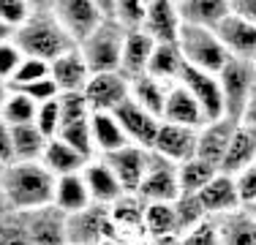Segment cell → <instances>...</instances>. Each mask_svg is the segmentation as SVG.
Listing matches in <instances>:
<instances>
[{"label":"cell","instance_id":"1","mask_svg":"<svg viewBox=\"0 0 256 245\" xmlns=\"http://www.w3.org/2000/svg\"><path fill=\"white\" fill-rule=\"evenodd\" d=\"M0 191L8 202V210L30 212L36 207L52 204L54 177L41 161H14L0 169Z\"/></svg>","mask_w":256,"mask_h":245},{"label":"cell","instance_id":"2","mask_svg":"<svg viewBox=\"0 0 256 245\" xmlns=\"http://www.w3.org/2000/svg\"><path fill=\"white\" fill-rule=\"evenodd\" d=\"M14 44L25 58H38L44 63H52L68 49H74L76 41L66 33V28L58 22L52 11H33L28 22L14 30Z\"/></svg>","mask_w":256,"mask_h":245},{"label":"cell","instance_id":"3","mask_svg":"<svg viewBox=\"0 0 256 245\" xmlns=\"http://www.w3.org/2000/svg\"><path fill=\"white\" fill-rule=\"evenodd\" d=\"M123 41L126 30L118 22L104 20L88 38L79 41V52H82L84 63H88L90 74L101 71H120V54H123Z\"/></svg>","mask_w":256,"mask_h":245},{"label":"cell","instance_id":"4","mask_svg":"<svg viewBox=\"0 0 256 245\" xmlns=\"http://www.w3.org/2000/svg\"><path fill=\"white\" fill-rule=\"evenodd\" d=\"M178 46H180V52H182V58H186L188 66L210 71V74H218L224 68V63L229 60V54H226V49H224V44L218 41L216 30H210V28L182 24Z\"/></svg>","mask_w":256,"mask_h":245},{"label":"cell","instance_id":"5","mask_svg":"<svg viewBox=\"0 0 256 245\" xmlns=\"http://www.w3.org/2000/svg\"><path fill=\"white\" fill-rule=\"evenodd\" d=\"M218 84H221V96H224V118L242 120V109L251 98V90L256 88L254 60L229 58L224 63V68L218 71Z\"/></svg>","mask_w":256,"mask_h":245},{"label":"cell","instance_id":"6","mask_svg":"<svg viewBox=\"0 0 256 245\" xmlns=\"http://www.w3.org/2000/svg\"><path fill=\"white\" fill-rule=\"evenodd\" d=\"M66 237L68 245H101L114 237V224L109 216V204H88L84 210L68 216L66 220Z\"/></svg>","mask_w":256,"mask_h":245},{"label":"cell","instance_id":"7","mask_svg":"<svg viewBox=\"0 0 256 245\" xmlns=\"http://www.w3.org/2000/svg\"><path fill=\"white\" fill-rule=\"evenodd\" d=\"M178 82L194 96V101L199 104L207 122L224 118V96H221V84H218V74L194 68V66L186 63Z\"/></svg>","mask_w":256,"mask_h":245},{"label":"cell","instance_id":"8","mask_svg":"<svg viewBox=\"0 0 256 245\" xmlns=\"http://www.w3.org/2000/svg\"><path fill=\"white\" fill-rule=\"evenodd\" d=\"M82 93L93 112H114L120 104L131 98V82L120 71H101L88 79Z\"/></svg>","mask_w":256,"mask_h":245},{"label":"cell","instance_id":"9","mask_svg":"<svg viewBox=\"0 0 256 245\" xmlns=\"http://www.w3.org/2000/svg\"><path fill=\"white\" fill-rule=\"evenodd\" d=\"M150 156L153 150H144L139 144H126L120 150L109 152V156H101L104 161L109 164V169L114 172L118 182L123 186L126 194H136L139 186H142L144 174H148V166H150Z\"/></svg>","mask_w":256,"mask_h":245},{"label":"cell","instance_id":"10","mask_svg":"<svg viewBox=\"0 0 256 245\" xmlns=\"http://www.w3.org/2000/svg\"><path fill=\"white\" fill-rule=\"evenodd\" d=\"M52 14L58 16V22L63 24L66 33H68L76 44L82 38H88V36L104 22L101 11L96 8L93 0H54Z\"/></svg>","mask_w":256,"mask_h":245},{"label":"cell","instance_id":"11","mask_svg":"<svg viewBox=\"0 0 256 245\" xmlns=\"http://www.w3.org/2000/svg\"><path fill=\"white\" fill-rule=\"evenodd\" d=\"M144 204L148 202L142 199L139 194H123L118 202L109 204V216H112V224H114V237L120 240L136 245L144 237Z\"/></svg>","mask_w":256,"mask_h":245},{"label":"cell","instance_id":"12","mask_svg":"<svg viewBox=\"0 0 256 245\" xmlns=\"http://www.w3.org/2000/svg\"><path fill=\"white\" fill-rule=\"evenodd\" d=\"M139 196L144 202H174L180 196V180H178V164L166 161L161 156H150V166L144 174Z\"/></svg>","mask_w":256,"mask_h":245},{"label":"cell","instance_id":"13","mask_svg":"<svg viewBox=\"0 0 256 245\" xmlns=\"http://www.w3.org/2000/svg\"><path fill=\"white\" fill-rule=\"evenodd\" d=\"M114 118L120 120L128 142L144 147V150H153L158 128H161V118H156V114H150L148 109H142L134 98H128V101H123L118 109H114Z\"/></svg>","mask_w":256,"mask_h":245},{"label":"cell","instance_id":"14","mask_svg":"<svg viewBox=\"0 0 256 245\" xmlns=\"http://www.w3.org/2000/svg\"><path fill=\"white\" fill-rule=\"evenodd\" d=\"M196 131L199 128L188 126H174V122H164L158 128V136L153 142V152L172 164H182L188 158L196 156Z\"/></svg>","mask_w":256,"mask_h":245},{"label":"cell","instance_id":"15","mask_svg":"<svg viewBox=\"0 0 256 245\" xmlns=\"http://www.w3.org/2000/svg\"><path fill=\"white\" fill-rule=\"evenodd\" d=\"M196 196H199V202H202L204 212L210 218L229 216V212H234L242 207L240 191H237V180L232 174H226V172H218Z\"/></svg>","mask_w":256,"mask_h":245},{"label":"cell","instance_id":"16","mask_svg":"<svg viewBox=\"0 0 256 245\" xmlns=\"http://www.w3.org/2000/svg\"><path fill=\"white\" fill-rule=\"evenodd\" d=\"M30 237H33V245H68V237H66V216L60 207L54 204H44L36 207V210L25 212Z\"/></svg>","mask_w":256,"mask_h":245},{"label":"cell","instance_id":"17","mask_svg":"<svg viewBox=\"0 0 256 245\" xmlns=\"http://www.w3.org/2000/svg\"><path fill=\"white\" fill-rule=\"evenodd\" d=\"M237 126H240V120H232V118L204 122V126L196 131V158L212 164V166H221L224 152H226Z\"/></svg>","mask_w":256,"mask_h":245},{"label":"cell","instance_id":"18","mask_svg":"<svg viewBox=\"0 0 256 245\" xmlns=\"http://www.w3.org/2000/svg\"><path fill=\"white\" fill-rule=\"evenodd\" d=\"M216 36L224 44L229 58H237V60H254L256 58V24L254 22L242 20L237 14H229L216 28Z\"/></svg>","mask_w":256,"mask_h":245},{"label":"cell","instance_id":"19","mask_svg":"<svg viewBox=\"0 0 256 245\" xmlns=\"http://www.w3.org/2000/svg\"><path fill=\"white\" fill-rule=\"evenodd\" d=\"M180 28H182V20L174 0H153L148 6V16H144L142 30L156 44H178Z\"/></svg>","mask_w":256,"mask_h":245},{"label":"cell","instance_id":"20","mask_svg":"<svg viewBox=\"0 0 256 245\" xmlns=\"http://www.w3.org/2000/svg\"><path fill=\"white\" fill-rule=\"evenodd\" d=\"M82 180H84L88 194H90V199H93L96 204H112V202H118L120 196L126 194L123 186L118 182V177H114V172L109 169V164L104 161L101 156L90 158V161L84 164Z\"/></svg>","mask_w":256,"mask_h":245},{"label":"cell","instance_id":"21","mask_svg":"<svg viewBox=\"0 0 256 245\" xmlns=\"http://www.w3.org/2000/svg\"><path fill=\"white\" fill-rule=\"evenodd\" d=\"M50 76L54 79L60 93H82L88 79L93 76V74H90L88 63H84L79 46H74V49H68L66 54H60L58 60L50 63Z\"/></svg>","mask_w":256,"mask_h":245},{"label":"cell","instance_id":"22","mask_svg":"<svg viewBox=\"0 0 256 245\" xmlns=\"http://www.w3.org/2000/svg\"><path fill=\"white\" fill-rule=\"evenodd\" d=\"M161 120L164 122H174V126H188V128H202L207 122L204 114H202V109H199V104L194 101V96L188 93L180 82L169 84Z\"/></svg>","mask_w":256,"mask_h":245},{"label":"cell","instance_id":"23","mask_svg":"<svg viewBox=\"0 0 256 245\" xmlns=\"http://www.w3.org/2000/svg\"><path fill=\"white\" fill-rule=\"evenodd\" d=\"M153 49H156V41L150 38L144 30H131V33H126L123 54H120V74H123L128 82L142 76V74H148Z\"/></svg>","mask_w":256,"mask_h":245},{"label":"cell","instance_id":"24","mask_svg":"<svg viewBox=\"0 0 256 245\" xmlns=\"http://www.w3.org/2000/svg\"><path fill=\"white\" fill-rule=\"evenodd\" d=\"M174 3L182 24H196V28L216 30L232 14L229 0H174Z\"/></svg>","mask_w":256,"mask_h":245},{"label":"cell","instance_id":"25","mask_svg":"<svg viewBox=\"0 0 256 245\" xmlns=\"http://www.w3.org/2000/svg\"><path fill=\"white\" fill-rule=\"evenodd\" d=\"M90 134H93L96 156H109V152L131 144L126 131H123V126H120V120L114 118V112H93L90 114Z\"/></svg>","mask_w":256,"mask_h":245},{"label":"cell","instance_id":"26","mask_svg":"<svg viewBox=\"0 0 256 245\" xmlns=\"http://www.w3.org/2000/svg\"><path fill=\"white\" fill-rule=\"evenodd\" d=\"M88 161L90 158H84L82 152H76L74 147H68L63 139H58V136L50 139L46 147H44V152H41V164H44V169L50 172L52 177L79 174Z\"/></svg>","mask_w":256,"mask_h":245},{"label":"cell","instance_id":"27","mask_svg":"<svg viewBox=\"0 0 256 245\" xmlns=\"http://www.w3.org/2000/svg\"><path fill=\"white\" fill-rule=\"evenodd\" d=\"M52 204L60 207L66 216H74V212L84 210L88 204H93V199H90V194H88V186H84V180H82V172H79V174L54 177Z\"/></svg>","mask_w":256,"mask_h":245},{"label":"cell","instance_id":"28","mask_svg":"<svg viewBox=\"0 0 256 245\" xmlns=\"http://www.w3.org/2000/svg\"><path fill=\"white\" fill-rule=\"evenodd\" d=\"M256 161V144H254V136L251 131H248V126H237L234 136H232V142L226 147V152H224V161L221 166H218V172H226V174L237 177L246 166H251V164Z\"/></svg>","mask_w":256,"mask_h":245},{"label":"cell","instance_id":"29","mask_svg":"<svg viewBox=\"0 0 256 245\" xmlns=\"http://www.w3.org/2000/svg\"><path fill=\"white\" fill-rule=\"evenodd\" d=\"M216 220L221 229V245H256V218L246 207Z\"/></svg>","mask_w":256,"mask_h":245},{"label":"cell","instance_id":"30","mask_svg":"<svg viewBox=\"0 0 256 245\" xmlns=\"http://www.w3.org/2000/svg\"><path fill=\"white\" fill-rule=\"evenodd\" d=\"M182 68H186V58H182L178 44H156L153 58H150L148 74L166 84H174L180 79Z\"/></svg>","mask_w":256,"mask_h":245},{"label":"cell","instance_id":"31","mask_svg":"<svg viewBox=\"0 0 256 245\" xmlns=\"http://www.w3.org/2000/svg\"><path fill=\"white\" fill-rule=\"evenodd\" d=\"M166 93H169V84L150 76V74H142V76L131 79V98L142 109H148L150 114H156V118H161V112H164Z\"/></svg>","mask_w":256,"mask_h":245},{"label":"cell","instance_id":"32","mask_svg":"<svg viewBox=\"0 0 256 245\" xmlns=\"http://www.w3.org/2000/svg\"><path fill=\"white\" fill-rule=\"evenodd\" d=\"M166 234H178L174 204L172 202H148L144 204V237L158 240Z\"/></svg>","mask_w":256,"mask_h":245},{"label":"cell","instance_id":"33","mask_svg":"<svg viewBox=\"0 0 256 245\" xmlns=\"http://www.w3.org/2000/svg\"><path fill=\"white\" fill-rule=\"evenodd\" d=\"M218 174V166L202 161V158H188L178 164V180H180V194H199L212 177Z\"/></svg>","mask_w":256,"mask_h":245},{"label":"cell","instance_id":"34","mask_svg":"<svg viewBox=\"0 0 256 245\" xmlns=\"http://www.w3.org/2000/svg\"><path fill=\"white\" fill-rule=\"evenodd\" d=\"M36 112H38V104H36L33 98H28L25 93L11 88L3 109H0V122H6L8 128L30 126V122H36Z\"/></svg>","mask_w":256,"mask_h":245},{"label":"cell","instance_id":"35","mask_svg":"<svg viewBox=\"0 0 256 245\" xmlns=\"http://www.w3.org/2000/svg\"><path fill=\"white\" fill-rule=\"evenodd\" d=\"M11 136H14V156H16V161H41V152H44L46 142H50V139L36 128V122L11 128Z\"/></svg>","mask_w":256,"mask_h":245},{"label":"cell","instance_id":"36","mask_svg":"<svg viewBox=\"0 0 256 245\" xmlns=\"http://www.w3.org/2000/svg\"><path fill=\"white\" fill-rule=\"evenodd\" d=\"M172 204H174V218H178V234L194 229V226L202 224L204 218H210L204 212V207H202V202H199L196 194H180Z\"/></svg>","mask_w":256,"mask_h":245},{"label":"cell","instance_id":"37","mask_svg":"<svg viewBox=\"0 0 256 245\" xmlns=\"http://www.w3.org/2000/svg\"><path fill=\"white\" fill-rule=\"evenodd\" d=\"M58 139H63L66 144L74 147L76 152H82L84 158H96L93 134H90V118H88V120H76V122H66V126H60Z\"/></svg>","mask_w":256,"mask_h":245},{"label":"cell","instance_id":"38","mask_svg":"<svg viewBox=\"0 0 256 245\" xmlns=\"http://www.w3.org/2000/svg\"><path fill=\"white\" fill-rule=\"evenodd\" d=\"M0 245H33L25 212H3L0 216Z\"/></svg>","mask_w":256,"mask_h":245},{"label":"cell","instance_id":"39","mask_svg":"<svg viewBox=\"0 0 256 245\" xmlns=\"http://www.w3.org/2000/svg\"><path fill=\"white\" fill-rule=\"evenodd\" d=\"M144 16H148V0H114L112 22H118L126 33L142 30Z\"/></svg>","mask_w":256,"mask_h":245},{"label":"cell","instance_id":"40","mask_svg":"<svg viewBox=\"0 0 256 245\" xmlns=\"http://www.w3.org/2000/svg\"><path fill=\"white\" fill-rule=\"evenodd\" d=\"M58 101H60V118H63V126L66 122H76V120H88L90 114H93V109H90L84 93H60Z\"/></svg>","mask_w":256,"mask_h":245},{"label":"cell","instance_id":"41","mask_svg":"<svg viewBox=\"0 0 256 245\" xmlns=\"http://www.w3.org/2000/svg\"><path fill=\"white\" fill-rule=\"evenodd\" d=\"M60 126H63V118H60V101L58 98H52V101H46V104H38L36 128H38L46 139H54L60 134Z\"/></svg>","mask_w":256,"mask_h":245},{"label":"cell","instance_id":"42","mask_svg":"<svg viewBox=\"0 0 256 245\" xmlns=\"http://www.w3.org/2000/svg\"><path fill=\"white\" fill-rule=\"evenodd\" d=\"M182 245H221V229H218L216 218H204L202 224H196L194 229L180 234Z\"/></svg>","mask_w":256,"mask_h":245},{"label":"cell","instance_id":"43","mask_svg":"<svg viewBox=\"0 0 256 245\" xmlns=\"http://www.w3.org/2000/svg\"><path fill=\"white\" fill-rule=\"evenodd\" d=\"M50 76V63H44V60L38 58H22L20 68L16 74L11 76V88H20V84H30V82H38V79H46Z\"/></svg>","mask_w":256,"mask_h":245},{"label":"cell","instance_id":"44","mask_svg":"<svg viewBox=\"0 0 256 245\" xmlns=\"http://www.w3.org/2000/svg\"><path fill=\"white\" fill-rule=\"evenodd\" d=\"M30 14H33V8L28 0H0V22L8 24L11 30L25 24Z\"/></svg>","mask_w":256,"mask_h":245},{"label":"cell","instance_id":"45","mask_svg":"<svg viewBox=\"0 0 256 245\" xmlns=\"http://www.w3.org/2000/svg\"><path fill=\"white\" fill-rule=\"evenodd\" d=\"M14 90H20V93H25L28 98H33L36 104H46V101H52V98L60 96V90H58V84H54L52 76L30 82V84H20V88H14Z\"/></svg>","mask_w":256,"mask_h":245},{"label":"cell","instance_id":"46","mask_svg":"<svg viewBox=\"0 0 256 245\" xmlns=\"http://www.w3.org/2000/svg\"><path fill=\"white\" fill-rule=\"evenodd\" d=\"M22 58H25V54L20 52V46L14 44V38L0 44V76H3L6 82H11V76H14L16 68H20Z\"/></svg>","mask_w":256,"mask_h":245},{"label":"cell","instance_id":"47","mask_svg":"<svg viewBox=\"0 0 256 245\" xmlns=\"http://www.w3.org/2000/svg\"><path fill=\"white\" fill-rule=\"evenodd\" d=\"M234 180H237V191H240L242 207L251 204V202H256V161L251 164V166L242 169Z\"/></svg>","mask_w":256,"mask_h":245},{"label":"cell","instance_id":"48","mask_svg":"<svg viewBox=\"0 0 256 245\" xmlns=\"http://www.w3.org/2000/svg\"><path fill=\"white\" fill-rule=\"evenodd\" d=\"M16 156H14V136H11V128L6 122H0V169L14 164Z\"/></svg>","mask_w":256,"mask_h":245},{"label":"cell","instance_id":"49","mask_svg":"<svg viewBox=\"0 0 256 245\" xmlns=\"http://www.w3.org/2000/svg\"><path fill=\"white\" fill-rule=\"evenodd\" d=\"M229 6H232V14L256 24V0H229Z\"/></svg>","mask_w":256,"mask_h":245},{"label":"cell","instance_id":"50","mask_svg":"<svg viewBox=\"0 0 256 245\" xmlns=\"http://www.w3.org/2000/svg\"><path fill=\"white\" fill-rule=\"evenodd\" d=\"M242 126H256V88L251 90V98H248L246 109H242Z\"/></svg>","mask_w":256,"mask_h":245},{"label":"cell","instance_id":"51","mask_svg":"<svg viewBox=\"0 0 256 245\" xmlns=\"http://www.w3.org/2000/svg\"><path fill=\"white\" fill-rule=\"evenodd\" d=\"M96 8L101 11L104 20H112V11H114V0H93Z\"/></svg>","mask_w":256,"mask_h":245},{"label":"cell","instance_id":"52","mask_svg":"<svg viewBox=\"0 0 256 245\" xmlns=\"http://www.w3.org/2000/svg\"><path fill=\"white\" fill-rule=\"evenodd\" d=\"M150 245H182L180 234H166V237H158V240H150Z\"/></svg>","mask_w":256,"mask_h":245},{"label":"cell","instance_id":"53","mask_svg":"<svg viewBox=\"0 0 256 245\" xmlns=\"http://www.w3.org/2000/svg\"><path fill=\"white\" fill-rule=\"evenodd\" d=\"M28 3H30V8H33V11H52L54 0H28Z\"/></svg>","mask_w":256,"mask_h":245},{"label":"cell","instance_id":"54","mask_svg":"<svg viewBox=\"0 0 256 245\" xmlns=\"http://www.w3.org/2000/svg\"><path fill=\"white\" fill-rule=\"evenodd\" d=\"M8 93H11V84L6 82L3 76H0V109H3V104H6V98H8Z\"/></svg>","mask_w":256,"mask_h":245},{"label":"cell","instance_id":"55","mask_svg":"<svg viewBox=\"0 0 256 245\" xmlns=\"http://www.w3.org/2000/svg\"><path fill=\"white\" fill-rule=\"evenodd\" d=\"M11 38H14V30H11L8 24L0 22V44H3V41H11Z\"/></svg>","mask_w":256,"mask_h":245},{"label":"cell","instance_id":"56","mask_svg":"<svg viewBox=\"0 0 256 245\" xmlns=\"http://www.w3.org/2000/svg\"><path fill=\"white\" fill-rule=\"evenodd\" d=\"M101 245H131V242H126V240H120V237H109V240H104Z\"/></svg>","mask_w":256,"mask_h":245},{"label":"cell","instance_id":"57","mask_svg":"<svg viewBox=\"0 0 256 245\" xmlns=\"http://www.w3.org/2000/svg\"><path fill=\"white\" fill-rule=\"evenodd\" d=\"M3 212H8V202H6L3 191H0V216H3Z\"/></svg>","mask_w":256,"mask_h":245},{"label":"cell","instance_id":"58","mask_svg":"<svg viewBox=\"0 0 256 245\" xmlns=\"http://www.w3.org/2000/svg\"><path fill=\"white\" fill-rule=\"evenodd\" d=\"M246 210H248V212H251V216L256 218V202H251V204H246Z\"/></svg>","mask_w":256,"mask_h":245},{"label":"cell","instance_id":"59","mask_svg":"<svg viewBox=\"0 0 256 245\" xmlns=\"http://www.w3.org/2000/svg\"><path fill=\"white\" fill-rule=\"evenodd\" d=\"M248 131H251V136H254V144H256V126H248Z\"/></svg>","mask_w":256,"mask_h":245},{"label":"cell","instance_id":"60","mask_svg":"<svg viewBox=\"0 0 256 245\" xmlns=\"http://www.w3.org/2000/svg\"><path fill=\"white\" fill-rule=\"evenodd\" d=\"M136 245H150V240H142V242H136Z\"/></svg>","mask_w":256,"mask_h":245},{"label":"cell","instance_id":"61","mask_svg":"<svg viewBox=\"0 0 256 245\" xmlns=\"http://www.w3.org/2000/svg\"><path fill=\"white\" fill-rule=\"evenodd\" d=\"M254 68H256V58H254Z\"/></svg>","mask_w":256,"mask_h":245},{"label":"cell","instance_id":"62","mask_svg":"<svg viewBox=\"0 0 256 245\" xmlns=\"http://www.w3.org/2000/svg\"><path fill=\"white\" fill-rule=\"evenodd\" d=\"M150 3H153V0H148V6H150Z\"/></svg>","mask_w":256,"mask_h":245}]
</instances>
